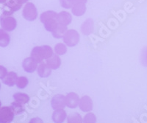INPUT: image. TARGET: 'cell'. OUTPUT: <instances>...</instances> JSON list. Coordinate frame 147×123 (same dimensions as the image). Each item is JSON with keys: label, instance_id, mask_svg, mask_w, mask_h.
<instances>
[{"label": "cell", "instance_id": "cb8c5ba5", "mask_svg": "<svg viewBox=\"0 0 147 123\" xmlns=\"http://www.w3.org/2000/svg\"><path fill=\"white\" fill-rule=\"evenodd\" d=\"M55 54L58 55H65L67 52L66 46L62 43H59V44H56L55 47Z\"/></svg>", "mask_w": 147, "mask_h": 123}, {"label": "cell", "instance_id": "8992f818", "mask_svg": "<svg viewBox=\"0 0 147 123\" xmlns=\"http://www.w3.org/2000/svg\"><path fill=\"white\" fill-rule=\"evenodd\" d=\"M15 114L10 107L5 106L0 108V123L11 122L14 119Z\"/></svg>", "mask_w": 147, "mask_h": 123}, {"label": "cell", "instance_id": "4dcf8cb0", "mask_svg": "<svg viewBox=\"0 0 147 123\" xmlns=\"http://www.w3.org/2000/svg\"><path fill=\"white\" fill-rule=\"evenodd\" d=\"M87 0H74V4L76 3H85L86 4Z\"/></svg>", "mask_w": 147, "mask_h": 123}, {"label": "cell", "instance_id": "7c38bea8", "mask_svg": "<svg viewBox=\"0 0 147 123\" xmlns=\"http://www.w3.org/2000/svg\"><path fill=\"white\" fill-rule=\"evenodd\" d=\"M52 73V69L47 63L41 62L38 67V74L40 78H48Z\"/></svg>", "mask_w": 147, "mask_h": 123}, {"label": "cell", "instance_id": "603a6c76", "mask_svg": "<svg viewBox=\"0 0 147 123\" xmlns=\"http://www.w3.org/2000/svg\"><path fill=\"white\" fill-rule=\"evenodd\" d=\"M67 122L69 123H80L82 122V117L78 113H71L69 116Z\"/></svg>", "mask_w": 147, "mask_h": 123}, {"label": "cell", "instance_id": "d4e9b609", "mask_svg": "<svg viewBox=\"0 0 147 123\" xmlns=\"http://www.w3.org/2000/svg\"><path fill=\"white\" fill-rule=\"evenodd\" d=\"M28 83H29V80L28 79H27V78L22 76V77H19V78H18L16 85V86L18 88V89H23L27 87Z\"/></svg>", "mask_w": 147, "mask_h": 123}, {"label": "cell", "instance_id": "44dd1931", "mask_svg": "<svg viewBox=\"0 0 147 123\" xmlns=\"http://www.w3.org/2000/svg\"><path fill=\"white\" fill-rule=\"evenodd\" d=\"M13 98L15 99V101L21 103L22 104H27L30 101V97L25 94V93L22 92H17L15 93L13 95Z\"/></svg>", "mask_w": 147, "mask_h": 123}, {"label": "cell", "instance_id": "30bf717a", "mask_svg": "<svg viewBox=\"0 0 147 123\" xmlns=\"http://www.w3.org/2000/svg\"><path fill=\"white\" fill-rule=\"evenodd\" d=\"M66 106L70 108H76L79 105L80 97L74 92H70L65 97Z\"/></svg>", "mask_w": 147, "mask_h": 123}, {"label": "cell", "instance_id": "d6a6232c", "mask_svg": "<svg viewBox=\"0 0 147 123\" xmlns=\"http://www.w3.org/2000/svg\"><path fill=\"white\" fill-rule=\"evenodd\" d=\"M6 1H7V0H0V3L4 4L5 2H6Z\"/></svg>", "mask_w": 147, "mask_h": 123}, {"label": "cell", "instance_id": "d6986e66", "mask_svg": "<svg viewBox=\"0 0 147 123\" xmlns=\"http://www.w3.org/2000/svg\"><path fill=\"white\" fill-rule=\"evenodd\" d=\"M68 30L67 29V26L63 25V24H59L57 25V27L54 29V30L52 31V36L55 37V39H62L63 37L64 34L66 31Z\"/></svg>", "mask_w": 147, "mask_h": 123}, {"label": "cell", "instance_id": "52a82bcc", "mask_svg": "<svg viewBox=\"0 0 147 123\" xmlns=\"http://www.w3.org/2000/svg\"><path fill=\"white\" fill-rule=\"evenodd\" d=\"M51 106L54 110L63 109L66 106L65 97L62 95H55L51 101Z\"/></svg>", "mask_w": 147, "mask_h": 123}, {"label": "cell", "instance_id": "ac0fdd59", "mask_svg": "<svg viewBox=\"0 0 147 123\" xmlns=\"http://www.w3.org/2000/svg\"><path fill=\"white\" fill-rule=\"evenodd\" d=\"M31 57L35 60V61L38 63H41L44 61V52H43V49L41 47H35L32 49V52H31Z\"/></svg>", "mask_w": 147, "mask_h": 123}, {"label": "cell", "instance_id": "6da1fadb", "mask_svg": "<svg viewBox=\"0 0 147 123\" xmlns=\"http://www.w3.org/2000/svg\"><path fill=\"white\" fill-rule=\"evenodd\" d=\"M57 14L53 10H48L41 14L40 16V22L44 24V27L49 32H52L57 27L58 22L57 20Z\"/></svg>", "mask_w": 147, "mask_h": 123}, {"label": "cell", "instance_id": "f1b7e54d", "mask_svg": "<svg viewBox=\"0 0 147 123\" xmlns=\"http://www.w3.org/2000/svg\"><path fill=\"white\" fill-rule=\"evenodd\" d=\"M140 60H141V62H142L143 65L145 66H147V49L146 48H145V49L143 50Z\"/></svg>", "mask_w": 147, "mask_h": 123}, {"label": "cell", "instance_id": "8fae6325", "mask_svg": "<svg viewBox=\"0 0 147 123\" xmlns=\"http://www.w3.org/2000/svg\"><path fill=\"white\" fill-rule=\"evenodd\" d=\"M57 20L59 24L67 26L71 22L72 16L69 13L66 12V11H62V12L57 14Z\"/></svg>", "mask_w": 147, "mask_h": 123}, {"label": "cell", "instance_id": "ba28073f", "mask_svg": "<svg viewBox=\"0 0 147 123\" xmlns=\"http://www.w3.org/2000/svg\"><path fill=\"white\" fill-rule=\"evenodd\" d=\"M22 66L25 72L28 73H32L36 70L38 62L30 56L24 60L22 63Z\"/></svg>", "mask_w": 147, "mask_h": 123}, {"label": "cell", "instance_id": "7a4b0ae2", "mask_svg": "<svg viewBox=\"0 0 147 123\" xmlns=\"http://www.w3.org/2000/svg\"><path fill=\"white\" fill-rule=\"evenodd\" d=\"M63 39L65 45L73 47L80 42V34L75 30H68L64 34Z\"/></svg>", "mask_w": 147, "mask_h": 123}, {"label": "cell", "instance_id": "7402d4cb", "mask_svg": "<svg viewBox=\"0 0 147 123\" xmlns=\"http://www.w3.org/2000/svg\"><path fill=\"white\" fill-rule=\"evenodd\" d=\"M10 108L13 110V113L15 114V115L20 114L23 113L24 111V104L21 103H18V102H13L10 105Z\"/></svg>", "mask_w": 147, "mask_h": 123}, {"label": "cell", "instance_id": "ffe728a7", "mask_svg": "<svg viewBox=\"0 0 147 123\" xmlns=\"http://www.w3.org/2000/svg\"><path fill=\"white\" fill-rule=\"evenodd\" d=\"M10 41V37L5 30L0 28V47H6L9 45Z\"/></svg>", "mask_w": 147, "mask_h": 123}, {"label": "cell", "instance_id": "277c9868", "mask_svg": "<svg viewBox=\"0 0 147 123\" xmlns=\"http://www.w3.org/2000/svg\"><path fill=\"white\" fill-rule=\"evenodd\" d=\"M23 4L21 3L18 0H7L4 3L2 8V14L11 16L14 12L20 10Z\"/></svg>", "mask_w": 147, "mask_h": 123}, {"label": "cell", "instance_id": "f546056e", "mask_svg": "<svg viewBox=\"0 0 147 123\" xmlns=\"http://www.w3.org/2000/svg\"><path fill=\"white\" fill-rule=\"evenodd\" d=\"M7 70L5 67L3 66H0V79H2L5 77V75L7 74Z\"/></svg>", "mask_w": 147, "mask_h": 123}, {"label": "cell", "instance_id": "9c48e42d", "mask_svg": "<svg viewBox=\"0 0 147 123\" xmlns=\"http://www.w3.org/2000/svg\"><path fill=\"white\" fill-rule=\"evenodd\" d=\"M79 107L83 112H89L93 109V101L88 96H83L80 99Z\"/></svg>", "mask_w": 147, "mask_h": 123}, {"label": "cell", "instance_id": "83f0119b", "mask_svg": "<svg viewBox=\"0 0 147 123\" xmlns=\"http://www.w3.org/2000/svg\"><path fill=\"white\" fill-rule=\"evenodd\" d=\"M60 5L65 9L71 8L74 5V0H60Z\"/></svg>", "mask_w": 147, "mask_h": 123}, {"label": "cell", "instance_id": "484cf974", "mask_svg": "<svg viewBox=\"0 0 147 123\" xmlns=\"http://www.w3.org/2000/svg\"><path fill=\"white\" fill-rule=\"evenodd\" d=\"M42 49H43V52H44V59H48L50 57L53 55V50L52 47L48 45L42 46Z\"/></svg>", "mask_w": 147, "mask_h": 123}, {"label": "cell", "instance_id": "836d02e7", "mask_svg": "<svg viewBox=\"0 0 147 123\" xmlns=\"http://www.w3.org/2000/svg\"><path fill=\"white\" fill-rule=\"evenodd\" d=\"M0 108H1V101H0Z\"/></svg>", "mask_w": 147, "mask_h": 123}, {"label": "cell", "instance_id": "9a60e30c", "mask_svg": "<svg viewBox=\"0 0 147 123\" xmlns=\"http://www.w3.org/2000/svg\"><path fill=\"white\" fill-rule=\"evenodd\" d=\"M81 31L82 34L85 36H88L94 31V21L91 19H88L81 26Z\"/></svg>", "mask_w": 147, "mask_h": 123}, {"label": "cell", "instance_id": "5bb4252c", "mask_svg": "<svg viewBox=\"0 0 147 123\" xmlns=\"http://www.w3.org/2000/svg\"><path fill=\"white\" fill-rule=\"evenodd\" d=\"M18 75L14 72H7L4 78H2V82L4 84L7 85L8 86H13L16 83Z\"/></svg>", "mask_w": 147, "mask_h": 123}, {"label": "cell", "instance_id": "5b68a950", "mask_svg": "<svg viewBox=\"0 0 147 123\" xmlns=\"http://www.w3.org/2000/svg\"><path fill=\"white\" fill-rule=\"evenodd\" d=\"M23 16L27 21L32 22L38 17V11L35 5L32 2H27L23 8Z\"/></svg>", "mask_w": 147, "mask_h": 123}, {"label": "cell", "instance_id": "4fadbf2b", "mask_svg": "<svg viewBox=\"0 0 147 123\" xmlns=\"http://www.w3.org/2000/svg\"><path fill=\"white\" fill-rule=\"evenodd\" d=\"M66 117V112L63 109H57L55 110V111L52 114V119L54 122L61 123L63 122Z\"/></svg>", "mask_w": 147, "mask_h": 123}, {"label": "cell", "instance_id": "e575fe53", "mask_svg": "<svg viewBox=\"0 0 147 123\" xmlns=\"http://www.w3.org/2000/svg\"><path fill=\"white\" fill-rule=\"evenodd\" d=\"M0 89H1V84H0Z\"/></svg>", "mask_w": 147, "mask_h": 123}, {"label": "cell", "instance_id": "3957f363", "mask_svg": "<svg viewBox=\"0 0 147 123\" xmlns=\"http://www.w3.org/2000/svg\"><path fill=\"white\" fill-rule=\"evenodd\" d=\"M0 24L2 28L5 31L11 32L16 28L17 22L15 18L12 16L2 14L0 16Z\"/></svg>", "mask_w": 147, "mask_h": 123}, {"label": "cell", "instance_id": "2e32d148", "mask_svg": "<svg viewBox=\"0 0 147 123\" xmlns=\"http://www.w3.org/2000/svg\"><path fill=\"white\" fill-rule=\"evenodd\" d=\"M47 64L52 69H57L61 65V60L58 55L55 54L47 59Z\"/></svg>", "mask_w": 147, "mask_h": 123}, {"label": "cell", "instance_id": "e0dca14e", "mask_svg": "<svg viewBox=\"0 0 147 123\" xmlns=\"http://www.w3.org/2000/svg\"><path fill=\"white\" fill-rule=\"evenodd\" d=\"M86 11V6L85 3L74 4L71 7V12L76 16H82Z\"/></svg>", "mask_w": 147, "mask_h": 123}, {"label": "cell", "instance_id": "4316f807", "mask_svg": "<svg viewBox=\"0 0 147 123\" xmlns=\"http://www.w3.org/2000/svg\"><path fill=\"white\" fill-rule=\"evenodd\" d=\"M82 122L85 123H94L96 122V116L93 113H88L85 115Z\"/></svg>", "mask_w": 147, "mask_h": 123}, {"label": "cell", "instance_id": "1f68e13d", "mask_svg": "<svg viewBox=\"0 0 147 123\" xmlns=\"http://www.w3.org/2000/svg\"><path fill=\"white\" fill-rule=\"evenodd\" d=\"M18 1H19V2H20L21 3L24 4V3H27V2H28L29 0H18Z\"/></svg>", "mask_w": 147, "mask_h": 123}]
</instances>
